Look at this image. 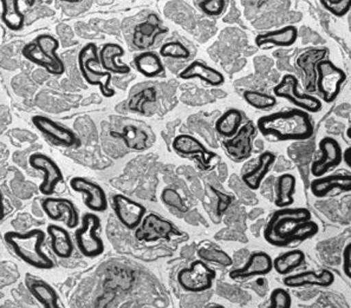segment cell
<instances>
[{
    "label": "cell",
    "mask_w": 351,
    "mask_h": 308,
    "mask_svg": "<svg viewBox=\"0 0 351 308\" xmlns=\"http://www.w3.org/2000/svg\"><path fill=\"white\" fill-rule=\"evenodd\" d=\"M261 135L276 141H305L313 136V123L308 112L300 109L263 116L257 120Z\"/></svg>",
    "instance_id": "cell-1"
},
{
    "label": "cell",
    "mask_w": 351,
    "mask_h": 308,
    "mask_svg": "<svg viewBox=\"0 0 351 308\" xmlns=\"http://www.w3.org/2000/svg\"><path fill=\"white\" fill-rule=\"evenodd\" d=\"M4 240L16 257L26 265L39 270L55 268V262L43 251L47 240V231L43 229L34 228L26 231H6Z\"/></svg>",
    "instance_id": "cell-2"
},
{
    "label": "cell",
    "mask_w": 351,
    "mask_h": 308,
    "mask_svg": "<svg viewBox=\"0 0 351 308\" xmlns=\"http://www.w3.org/2000/svg\"><path fill=\"white\" fill-rule=\"evenodd\" d=\"M306 208H280L274 211L264 231V239L276 247H284L292 242V235L300 223L311 220Z\"/></svg>",
    "instance_id": "cell-3"
},
{
    "label": "cell",
    "mask_w": 351,
    "mask_h": 308,
    "mask_svg": "<svg viewBox=\"0 0 351 308\" xmlns=\"http://www.w3.org/2000/svg\"><path fill=\"white\" fill-rule=\"evenodd\" d=\"M60 42L50 34H40L23 47V56L34 64L38 65L53 76L65 73L63 60L57 55Z\"/></svg>",
    "instance_id": "cell-4"
},
{
    "label": "cell",
    "mask_w": 351,
    "mask_h": 308,
    "mask_svg": "<svg viewBox=\"0 0 351 308\" xmlns=\"http://www.w3.org/2000/svg\"><path fill=\"white\" fill-rule=\"evenodd\" d=\"M78 68L81 75L89 86H97L104 97L110 99L115 96L116 91L112 86V75L107 71H101L99 49L94 43H88L82 47L78 53Z\"/></svg>",
    "instance_id": "cell-5"
},
{
    "label": "cell",
    "mask_w": 351,
    "mask_h": 308,
    "mask_svg": "<svg viewBox=\"0 0 351 308\" xmlns=\"http://www.w3.org/2000/svg\"><path fill=\"white\" fill-rule=\"evenodd\" d=\"M102 222L99 215L93 211L86 213L81 218V222L75 229V242L76 247L83 257H97L104 252V244L99 236Z\"/></svg>",
    "instance_id": "cell-6"
},
{
    "label": "cell",
    "mask_w": 351,
    "mask_h": 308,
    "mask_svg": "<svg viewBox=\"0 0 351 308\" xmlns=\"http://www.w3.org/2000/svg\"><path fill=\"white\" fill-rule=\"evenodd\" d=\"M274 97L285 99L308 114H317L321 112L323 104L322 101L313 94H302L300 91V83L293 75H285L274 89Z\"/></svg>",
    "instance_id": "cell-7"
},
{
    "label": "cell",
    "mask_w": 351,
    "mask_h": 308,
    "mask_svg": "<svg viewBox=\"0 0 351 308\" xmlns=\"http://www.w3.org/2000/svg\"><path fill=\"white\" fill-rule=\"evenodd\" d=\"M317 89L324 103H332L339 97L342 86L347 79V75L342 68L336 66L331 60L318 62Z\"/></svg>",
    "instance_id": "cell-8"
},
{
    "label": "cell",
    "mask_w": 351,
    "mask_h": 308,
    "mask_svg": "<svg viewBox=\"0 0 351 308\" xmlns=\"http://www.w3.org/2000/svg\"><path fill=\"white\" fill-rule=\"evenodd\" d=\"M217 273L202 260L192 262V265L181 270L178 274V283L181 288L191 293H202L213 286Z\"/></svg>",
    "instance_id": "cell-9"
},
{
    "label": "cell",
    "mask_w": 351,
    "mask_h": 308,
    "mask_svg": "<svg viewBox=\"0 0 351 308\" xmlns=\"http://www.w3.org/2000/svg\"><path fill=\"white\" fill-rule=\"evenodd\" d=\"M173 149L176 150V154L197 159L204 170H210L212 168H215V164L220 161L219 155L207 149L195 137L186 135V133L179 135L174 138Z\"/></svg>",
    "instance_id": "cell-10"
},
{
    "label": "cell",
    "mask_w": 351,
    "mask_h": 308,
    "mask_svg": "<svg viewBox=\"0 0 351 308\" xmlns=\"http://www.w3.org/2000/svg\"><path fill=\"white\" fill-rule=\"evenodd\" d=\"M29 164L34 170L43 172V180L39 185V192L45 196H51L57 187L63 182V172L53 159L43 153H34L29 157Z\"/></svg>",
    "instance_id": "cell-11"
},
{
    "label": "cell",
    "mask_w": 351,
    "mask_h": 308,
    "mask_svg": "<svg viewBox=\"0 0 351 308\" xmlns=\"http://www.w3.org/2000/svg\"><path fill=\"white\" fill-rule=\"evenodd\" d=\"M32 123L38 129L49 141L56 146L64 148H75L80 146V138L76 133L65 125L57 123L56 120L49 118L47 116L36 115L32 117Z\"/></svg>",
    "instance_id": "cell-12"
},
{
    "label": "cell",
    "mask_w": 351,
    "mask_h": 308,
    "mask_svg": "<svg viewBox=\"0 0 351 308\" xmlns=\"http://www.w3.org/2000/svg\"><path fill=\"white\" fill-rule=\"evenodd\" d=\"M42 209L51 221H63L68 229H76L81 222L76 205L69 198L47 196L42 201Z\"/></svg>",
    "instance_id": "cell-13"
},
{
    "label": "cell",
    "mask_w": 351,
    "mask_h": 308,
    "mask_svg": "<svg viewBox=\"0 0 351 308\" xmlns=\"http://www.w3.org/2000/svg\"><path fill=\"white\" fill-rule=\"evenodd\" d=\"M178 234L174 224L168 220L160 218L155 213L146 214L140 226L135 229V238L141 242H155L158 240H171Z\"/></svg>",
    "instance_id": "cell-14"
},
{
    "label": "cell",
    "mask_w": 351,
    "mask_h": 308,
    "mask_svg": "<svg viewBox=\"0 0 351 308\" xmlns=\"http://www.w3.org/2000/svg\"><path fill=\"white\" fill-rule=\"evenodd\" d=\"M257 130L253 122H247L246 125H241L239 131L234 136L223 141L226 154L234 162H243L251 156L253 138L257 136Z\"/></svg>",
    "instance_id": "cell-15"
},
{
    "label": "cell",
    "mask_w": 351,
    "mask_h": 308,
    "mask_svg": "<svg viewBox=\"0 0 351 308\" xmlns=\"http://www.w3.org/2000/svg\"><path fill=\"white\" fill-rule=\"evenodd\" d=\"M112 209L116 218L127 229H136L143 218L146 216L147 208L145 205L134 201L123 194H116L112 198Z\"/></svg>",
    "instance_id": "cell-16"
},
{
    "label": "cell",
    "mask_w": 351,
    "mask_h": 308,
    "mask_svg": "<svg viewBox=\"0 0 351 308\" xmlns=\"http://www.w3.org/2000/svg\"><path fill=\"white\" fill-rule=\"evenodd\" d=\"M70 187L73 192L83 194L86 208L93 213H104L108 209L107 194L99 183L82 176H75L70 180Z\"/></svg>",
    "instance_id": "cell-17"
},
{
    "label": "cell",
    "mask_w": 351,
    "mask_h": 308,
    "mask_svg": "<svg viewBox=\"0 0 351 308\" xmlns=\"http://www.w3.org/2000/svg\"><path fill=\"white\" fill-rule=\"evenodd\" d=\"M319 150L322 156L316 159L311 166V174L315 177H322L328 171L339 167L342 163V148L339 142L332 137H324L319 142Z\"/></svg>",
    "instance_id": "cell-18"
},
{
    "label": "cell",
    "mask_w": 351,
    "mask_h": 308,
    "mask_svg": "<svg viewBox=\"0 0 351 308\" xmlns=\"http://www.w3.org/2000/svg\"><path fill=\"white\" fill-rule=\"evenodd\" d=\"M272 270V257L265 252H254L251 254L246 265L230 272V278L234 281H245L252 277L266 275Z\"/></svg>",
    "instance_id": "cell-19"
},
{
    "label": "cell",
    "mask_w": 351,
    "mask_h": 308,
    "mask_svg": "<svg viewBox=\"0 0 351 308\" xmlns=\"http://www.w3.org/2000/svg\"><path fill=\"white\" fill-rule=\"evenodd\" d=\"M25 286L31 296L38 301L43 308H62L60 304V296L56 290L43 279L34 275H26Z\"/></svg>",
    "instance_id": "cell-20"
},
{
    "label": "cell",
    "mask_w": 351,
    "mask_h": 308,
    "mask_svg": "<svg viewBox=\"0 0 351 308\" xmlns=\"http://www.w3.org/2000/svg\"><path fill=\"white\" fill-rule=\"evenodd\" d=\"M310 190L313 196L326 197L334 190L349 193L351 190V176L349 174H334V175L316 177L311 182Z\"/></svg>",
    "instance_id": "cell-21"
},
{
    "label": "cell",
    "mask_w": 351,
    "mask_h": 308,
    "mask_svg": "<svg viewBox=\"0 0 351 308\" xmlns=\"http://www.w3.org/2000/svg\"><path fill=\"white\" fill-rule=\"evenodd\" d=\"M284 285L290 288H300L305 286L330 287L335 283V275L332 272L328 270H322L321 272L306 270L302 273L292 274L284 278Z\"/></svg>",
    "instance_id": "cell-22"
},
{
    "label": "cell",
    "mask_w": 351,
    "mask_h": 308,
    "mask_svg": "<svg viewBox=\"0 0 351 308\" xmlns=\"http://www.w3.org/2000/svg\"><path fill=\"white\" fill-rule=\"evenodd\" d=\"M298 30L293 25L284 26L279 30L259 34L256 37V44L261 49H271V47H290L297 42Z\"/></svg>",
    "instance_id": "cell-23"
},
{
    "label": "cell",
    "mask_w": 351,
    "mask_h": 308,
    "mask_svg": "<svg viewBox=\"0 0 351 308\" xmlns=\"http://www.w3.org/2000/svg\"><path fill=\"white\" fill-rule=\"evenodd\" d=\"M37 0H0L1 4V21L10 30H22L25 16L22 11V4L32 6Z\"/></svg>",
    "instance_id": "cell-24"
},
{
    "label": "cell",
    "mask_w": 351,
    "mask_h": 308,
    "mask_svg": "<svg viewBox=\"0 0 351 308\" xmlns=\"http://www.w3.org/2000/svg\"><path fill=\"white\" fill-rule=\"evenodd\" d=\"M47 235L51 241L52 253L60 259L71 257L75 251V244L68 229L55 223L49 224L47 228Z\"/></svg>",
    "instance_id": "cell-25"
},
{
    "label": "cell",
    "mask_w": 351,
    "mask_h": 308,
    "mask_svg": "<svg viewBox=\"0 0 351 308\" xmlns=\"http://www.w3.org/2000/svg\"><path fill=\"white\" fill-rule=\"evenodd\" d=\"M181 79H202L210 86H220L225 83L223 73L217 68L206 65L202 62L195 60L180 73Z\"/></svg>",
    "instance_id": "cell-26"
},
{
    "label": "cell",
    "mask_w": 351,
    "mask_h": 308,
    "mask_svg": "<svg viewBox=\"0 0 351 308\" xmlns=\"http://www.w3.org/2000/svg\"><path fill=\"white\" fill-rule=\"evenodd\" d=\"M125 55L123 47L115 43H107L103 45L99 50V63L104 71L114 73V75H128L132 71L130 66L127 64H121L117 58Z\"/></svg>",
    "instance_id": "cell-27"
},
{
    "label": "cell",
    "mask_w": 351,
    "mask_h": 308,
    "mask_svg": "<svg viewBox=\"0 0 351 308\" xmlns=\"http://www.w3.org/2000/svg\"><path fill=\"white\" fill-rule=\"evenodd\" d=\"M274 162H276V155L271 151H264L258 159L257 166L243 176L244 183L252 190L259 189Z\"/></svg>",
    "instance_id": "cell-28"
},
{
    "label": "cell",
    "mask_w": 351,
    "mask_h": 308,
    "mask_svg": "<svg viewBox=\"0 0 351 308\" xmlns=\"http://www.w3.org/2000/svg\"><path fill=\"white\" fill-rule=\"evenodd\" d=\"M134 65L137 68V71L142 73L145 77H158L165 71L161 57L156 55L155 52H142L138 56L135 57Z\"/></svg>",
    "instance_id": "cell-29"
},
{
    "label": "cell",
    "mask_w": 351,
    "mask_h": 308,
    "mask_svg": "<svg viewBox=\"0 0 351 308\" xmlns=\"http://www.w3.org/2000/svg\"><path fill=\"white\" fill-rule=\"evenodd\" d=\"M243 114L237 109H228L215 122V131L220 136L231 138L234 136L243 125Z\"/></svg>",
    "instance_id": "cell-30"
},
{
    "label": "cell",
    "mask_w": 351,
    "mask_h": 308,
    "mask_svg": "<svg viewBox=\"0 0 351 308\" xmlns=\"http://www.w3.org/2000/svg\"><path fill=\"white\" fill-rule=\"evenodd\" d=\"M295 177L292 174L279 176L276 183L274 205L278 208H287L295 202Z\"/></svg>",
    "instance_id": "cell-31"
},
{
    "label": "cell",
    "mask_w": 351,
    "mask_h": 308,
    "mask_svg": "<svg viewBox=\"0 0 351 308\" xmlns=\"http://www.w3.org/2000/svg\"><path fill=\"white\" fill-rule=\"evenodd\" d=\"M304 261V253L300 249H295V251L284 253L278 257H276L274 260H272V267L280 275H287V274L291 273L292 270L303 265Z\"/></svg>",
    "instance_id": "cell-32"
},
{
    "label": "cell",
    "mask_w": 351,
    "mask_h": 308,
    "mask_svg": "<svg viewBox=\"0 0 351 308\" xmlns=\"http://www.w3.org/2000/svg\"><path fill=\"white\" fill-rule=\"evenodd\" d=\"M244 99L249 105L258 110H269L271 107H276L277 104V97H274L272 94L259 92V91H245Z\"/></svg>",
    "instance_id": "cell-33"
},
{
    "label": "cell",
    "mask_w": 351,
    "mask_h": 308,
    "mask_svg": "<svg viewBox=\"0 0 351 308\" xmlns=\"http://www.w3.org/2000/svg\"><path fill=\"white\" fill-rule=\"evenodd\" d=\"M197 257H199L202 261L215 264V265L223 266V267H230L233 264L232 257L226 252L221 251V249H199L197 251Z\"/></svg>",
    "instance_id": "cell-34"
},
{
    "label": "cell",
    "mask_w": 351,
    "mask_h": 308,
    "mask_svg": "<svg viewBox=\"0 0 351 308\" xmlns=\"http://www.w3.org/2000/svg\"><path fill=\"white\" fill-rule=\"evenodd\" d=\"M160 56L171 58V60H186L191 57V52L184 44L174 40V42L163 44L160 49Z\"/></svg>",
    "instance_id": "cell-35"
},
{
    "label": "cell",
    "mask_w": 351,
    "mask_h": 308,
    "mask_svg": "<svg viewBox=\"0 0 351 308\" xmlns=\"http://www.w3.org/2000/svg\"><path fill=\"white\" fill-rule=\"evenodd\" d=\"M112 136L122 137L130 149H146V144H145V142L147 141L146 135L133 127L125 128L123 133H112Z\"/></svg>",
    "instance_id": "cell-36"
},
{
    "label": "cell",
    "mask_w": 351,
    "mask_h": 308,
    "mask_svg": "<svg viewBox=\"0 0 351 308\" xmlns=\"http://www.w3.org/2000/svg\"><path fill=\"white\" fill-rule=\"evenodd\" d=\"M319 228L316 222H313V220L306 221V222L300 223L295 227L292 235V242H298V241H305V240L310 239L313 236L317 234Z\"/></svg>",
    "instance_id": "cell-37"
},
{
    "label": "cell",
    "mask_w": 351,
    "mask_h": 308,
    "mask_svg": "<svg viewBox=\"0 0 351 308\" xmlns=\"http://www.w3.org/2000/svg\"><path fill=\"white\" fill-rule=\"evenodd\" d=\"M321 4L326 11L339 18L347 16L351 9V0H321Z\"/></svg>",
    "instance_id": "cell-38"
},
{
    "label": "cell",
    "mask_w": 351,
    "mask_h": 308,
    "mask_svg": "<svg viewBox=\"0 0 351 308\" xmlns=\"http://www.w3.org/2000/svg\"><path fill=\"white\" fill-rule=\"evenodd\" d=\"M161 200H162L165 205L174 208V209L179 210V211H187V205L184 203L182 197L179 195L176 189L165 188L161 194Z\"/></svg>",
    "instance_id": "cell-39"
},
{
    "label": "cell",
    "mask_w": 351,
    "mask_h": 308,
    "mask_svg": "<svg viewBox=\"0 0 351 308\" xmlns=\"http://www.w3.org/2000/svg\"><path fill=\"white\" fill-rule=\"evenodd\" d=\"M228 6V0H202L200 9L210 17H219Z\"/></svg>",
    "instance_id": "cell-40"
},
{
    "label": "cell",
    "mask_w": 351,
    "mask_h": 308,
    "mask_svg": "<svg viewBox=\"0 0 351 308\" xmlns=\"http://www.w3.org/2000/svg\"><path fill=\"white\" fill-rule=\"evenodd\" d=\"M292 299L284 288H276L270 296V305L266 308H291Z\"/></svg>",
    "instance_id": "cell-41"
},
{
    "label": "cell",
    "mask_w": 351,
    "mask_h": 308,
    "mask_svg": "<svg viewBox=\"0 0 351 308\" xmlns=\"http://www.w3.org/2000/svg\"><path fill=\"white\" fill-rule=\"evenodd\" d=\"M343 272L347 278L351 279V242L343 251Z\"/></svg>",
    "instance_id": "cell-42"
},
{
    "label": "cell",
    "mask_w": 351,
    "mask_h": 308,
    "mask_svg": "<svg viewBox=\"0 0 351 308\" xmlns=\"http://www.w3.org/2000/svg\"><path fill=\"white\" fill-rule=\"evenodd\" d=\"M215 193L218 194V196L220 197V205H219V211H223V210L226 209L227 207L230 205V203H231V198H230L228 196H223V194L218 193V192H215Z\"/></svg>",
    "instance_id": "cell-43"
},
{
    "label": "cell",
    "mask_w": 351,
    "mask_h": 308,
    "mask_svg": "<svg viewBox=\"0 0 351 308\" xmlns=\"http://www.w3.org/2000/svg\"><path fill=\"white\" fill-rule=\"evenodd\" d=\"M342 162L346 163L347 167L351 168V148L342 151Z\"/></svg>",
    "instance_id": "cell-44"
},
{
    "label": "cell",
    "mask_w": 351,
    "mask_h": 308,
    "mask_svg": "<svg viewBox=\"0 0 351 308\" xmlns=\"http://www.w3.org/2000/svg\"><path fill=\"white\" fill-rule=\"evenodd\" d=\"M6 215V208H5L4 195L0 192V221H3Z\"/></svg>",
    "instance_id": "cell-45"
},
{
    "label": "cell",
    "mask_w": 351,
    "mask_h": 308,
    "mask_svg": "<svg viewBox=\"0 0 351 308\" xmlns=\"http://www.w3.org/2000/svg\"><path fill=\"white\" fill-rule=\"evenodd\" d=\"M347 135H348V138H349V140H351V127H349V128H348Z\"/></svg>",
    "instance_id": "cell-46"
},
{
    "label": "cell",
    "mask_w": 351,
    "mask_h": 308,
    "mask_svg": "<svg viewBox=\"0 0 351 308\" xmlns=\"http://www.w3.org/2000/svg\"><path fill=\"white\" fill-rule=\"evenodd\" d=\"M208 308H225L223 306H221V305H215V306H210V307Z\"/></svg>",
    "instance_id": "cell-47"
}]
</instances>
